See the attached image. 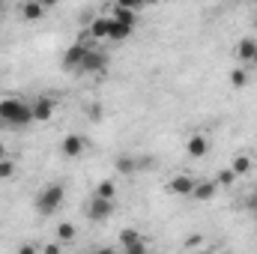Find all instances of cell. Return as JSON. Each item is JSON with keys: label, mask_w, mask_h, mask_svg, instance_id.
I'll return each instance as SVG.
<instances>
[{"label": "cell", "mask_w": 257, "mask_h": 254, "mask_svg": "<svg viewBox=\"0 0 257 254\" xmlns=\"http://www.w3.org/2000/svg\"><path fill=\"white\" fill-rule=\"evenodd\" d=\"M0 123H6V126H27V123H33V108L24 99H18V96L0 99Z\"/></svg>", "instance_id": "6da1fadb"}, {"label": "cell", "mask_w": 257, "mask_h": 254, "mask_svg": "<svg viewBox=\"0 0 257 254\" xmlns=\"http://www.w3.org/2000/svg\"><path fill=\"white\" fill-rule=\"evenodd\" d=\"M63 197H66V189L60 183H51V186H45V189L36 194V209L42 215H54L63 206Z\"/></svg>", "instance_id": "7a4b0ae2"}, {"label": "cell", "mask_w": 257, "mask_h": 254, "mask_svg": "<svg viewBox=\"0 0 257 254\" xmlns=\"http://www.w3.org/2000/svg\"><path fill=\"white\" fill-rule=\"evenodd\" d=\"M87 54H90V45H87V42H72V45L66 48V54H63V66L78 72V66L84 63Z\"/></svg>", "instance_id": "3957f363"}, {"label": "cell", "mask_w": 257, "mask_h": 254, "mask_svg": "<svg viewBox=\"0 0 257 254\" xmlns=\"http://www.w3.org/2000/svg\"><path fill=\"white\" fill-rule=\"evenodd\" d=\"M33 123H48L51 117H54V108H57V102L51 99V96H39L33 105Z\"/></svg>", "instance_id": "277c9868"}, {"label": "cell", "mask_w": 257, "mask_h": 254, "mask_svg": "<svg viewBox=\"0 0 257 254\" xmlns=\"http://www.w3.org/2000/svg\"><path fill=\"white\" fill-rule=\"evenodd\" d=\"M105 69H108V54L96 51V48H90V54L84 57V63L78 66V72H105Z\"/></svg>", "instance_id": "5b68a950"}, {"label": "cell", "mask_w": 257, "mask_h": 254, "mask_svg": "<svg viewBox=\"0 0 257 254\" xmlns=\"http://www.w3.org/2000/svg\"><path fill=\"white\" fill-rule=\"evenodd\" d=\"M111 27H114V18L111 15H96L93 21H90V36L93 39H111Z\"/></svg>", "instance_id": "8992f818"}, {"label": "cell", "mask_w": 257, "mask_h": 254, "mask_svg": "<svg viewBox=\"0 0 257 254\" xmlns=\"http://www.w3.org/2000/svg\"><path fill=\"white\" fill-rule=\"evenodd\" d=\"M87 212H90L93 221H108V218L114 215V200H99V197H93Z\"/></svg>", "instance_id": "52a82bcc"}, {"label": "cell", "mask_w": 257, "mask_h": 254, "mask_svg": "<svg viewBox=\"0 0 257 254\" xmlns=\"http://www.w3.org/2000/svg\"><path fill=\"white\" fill-rule=\"evenodd\" d=\"M84 147H87V141H84L81 135H66L63 144H60V150H63L66 159H78V156L84 153Z\"/></svg>", "instance_id": "ba28073f"}, {"label": "cell", "mask_w": 257, "mask_h": 254, "mask_svg": "<svg viewBox=\"0 0 257 254\" xmlns=\"http://www.w3.org/2000/svg\"><path fill=\"white\" fill-rule=\"evenodd\" d=\"M186 150H189L192 159H203V156L209 153V141H206V135H192L189 144H186Z\"/></svg>", "instance_id": "9c48e42d"}, {"label": "cell", "mask_w": 257, "mask_h": 254, "mask_svg": "<svg viewBox=\"0 0 257 254\" xmlns=\"http://www.w3.org/2000/svg\"><path fill=\"white\" fill-rule=\"evenodd\" d=\"M168 191H171V194H192L194 191V180L192 177H186V174H177V177L168 183Z\"/></svg>", "instance_id": "30bf717a"}, {"label": "cell", "mask_w": 257, "mask_h": 254, "mask_svg": "<svg viewBox=\"0 0 257 254\" xmlns=\"http://www.w3.org/2000/svg\"><path fill=\"white\" fill-rule=\"evenodd\" d=\"M254 54H257V42H254V39H239V42H236V57H239L242 63L251 66Z\"/></svg>", "instance_id": "8fae6325"}, {"label": "cell", "mask_w": 257, "mask_h": 254, "mask_svg": "<svg viewBox=\"0 0 257 254\" xmlns=\"http://www.w3.org/2000/svg\"><path fill=\"white\" fill-rule=\"evenodd\" d=\"M230 171H233L236 180H239V177H248V174L254 171V162H251L248 156H236V159L230 162Z\"/></svg>", "instance_id": "7c38bea8"}, {"label": "cell", "mask_w": 257, "mask_h": 254, "mask_svg": "<svg viewBox=\"0 0 257 254\" xmlns=\"http://www.w3.org/2000/svg\"><path fill=\"white\" fill-rule=\"evenodd\" d=\"M215 183H209V180H203V183H194V191H192V197H197V200H212L215 197Z\"/></svg>", "instance_id": "4fadbf2b"}, {"label": "cell", "mask_w": 257, "mask_h": 254, "mask_svg": "<svg viewBox=\"0 0 257 254\" xmlns=\"http://www.w3.org/2000/svg\"><path fill=\"white\" fill-rule=\"evenodd\" d=\"M42 15H45V3H33V0H30V3L21 6V18H24V21H36V18H42Z\"/></svg>", "instance_id": "5bb4252c"}, {"label": "cell", "mask_w": 257, "mask_h": 254, "mask_svg": "<svg viewBox=\"0 0 257 254\" xmlns=\"http://www.w3.org/2000/svg\"><path fill=\"white\" fill-rule=\"evenodd\" d=\"M114 194H117V186H114V180H102V183H96V191H93V197H99V200H114Z\"/></svg>", "instance_id": "9a60e30c"}, {"label": "cell", "mask_w": 257, "mask_h": 254, "mask_svg": "<svg viewBox=\"0 0 257 254\" xmlns=\"http://www.w3.org/2000/svg\"><path fill=\"white\" fill-rule=\"evenodd\" d=\"M141 242H144V236H141L135 227L120 230V245H123V248H135V245H141Z\"/></svg>", "instance_id": "2e32d148"}, {"label": "cell", "mask_w": 257, "mask_h": 254, "mask_svg": "<svg viewBox=\"0 0 257 254\" xmlns=\"http://www.w3.org/2000/svg\"><path fill=\"white\" fill-rule=\"evenodd\" d=\"M230 84H233L236 90L248 87V69H245V66H236V69H230Z\"/></svg>", "instance_id": "e0dca14e"}, {"label": "cell", "mask_w": 257, "mask_h": 254, "mask_svg": "<svg viewBox=\"0 0 257 254\" xmlns=\"http://www.w3.org/2000/svg\"><path fill=\"white\" fill-rule=\"evenodd\" d=\"M114 168H117L120 174H135V171H138V159H132V156H120V159L114 162Z\"/></svg>", "instance_id": "ac0fdd59"}, {"label": "cell", "mask_w": 257, "mask_h": 254, "mask_svg": "<svg viewBox=\"0 0 257 254\" xmlns=\"http://www.w3.org/2000/svg\"><path fill=\"white\" fill-rule=\"evenodd\" d=\"M54 239H57V242H72V239H75V224H69V221L57 224V233H54Z\"/></svg>", "instance_id": "d6986e66"}, {"label": "cell", "mask_w": 257, "mask_h": 254, "mask_svg": "<svg viewBox=\"0 0 257 254\" xmlns=\"http://www.w3.org/2000/svg\"><path fill=\"white\" fill-rule=\"evenodd\" d=\"M132 33H135V27H126V24H117V21H114V27H111V42H123Z\"/></svg>", "instance_id": "ffe728a7"}, {"label": "cell", "mask_w": 257, "mask_h": 254, "mask_svg": "<svg viewBox=\"0 0 257 254\" xmlns=\"http://www.w3.org/2000/svg\"><path fill=\"white\" fill-rule=\"evenodd\" d=\"M233 183H236V177H233V171H230V168L218 171V177H215V186H224V189H227V186H233Z\"/></svg>", "instance_id": "44dd1931"}, {"label": "cell", "mask_w": 257, "mask_h": 254, "mask_svg": "<svg viewBox=\"0 0 257 254\" xmlns=\"http://www.w3.org/2000/svg\"><path fill=\"white\" fill-rule=\"evenodd\" d=\"M15 174V162L12 159H0V180H9Z\"/></svg>", "instance_id": "7402d4cb"}, {"label": "cell", "mask_w": 257, "mask_h": 254, "mask_svg": "<svg viewBox=\"0 0 257 254\" xmlns=\"http://www.w3.org/2000/svg\"><path fill=\"white\" fill-rule=\"evenodd\" d=\"M245 206H248V212H251V215H257V191H251V194L245 197Z\"/></svg>", "instance_id": "603a6c76"}, {"label": "cell", "mask_w": 257, "mask_h": 254, "mask_svg": "<svg viewBox=\"0 0 257 254\" xmlns=\"http://www.w3.org/2000/svg\"><path fill=\"white\" fill-rule=\"evenodd\" d=\"M42 254H63V248H60V242L54 239V242H48V245L42 248Z\"/></svg>", "instance_id": "cb8c5ba5"}, {"label": "cell", "mask_w": 257, "mask_h": 254, "mask_svg": "<svg viewBox=\"0 0 257 254\" xmlns=\"http://www.w3.org/2000/svg\"><path fill=\"white\" fill-rule=\"evenodd\" d=\"M18 254H39V248H36L33 242H24V245L18 248Z\"/></svg>", "instance_id": "d4e9b609"}, {"label": "cell", "mask_w": 257, "mask_h": 254, "mask_svg": "<svg viewBox=\"0 0 257 254\" xmlns=\"http://www.w3.org/2000/svg\"><path fill=\"white\" fill-rule=\"evenodd\" d=\"M200 239H203L200 233H192V236L186 239V245H189V248H197V245H200Z\"/></svg>", "instance_id": "484cf974"}, {"label": "cell", "mask_w": 257, "mask_h": 254, "mask_svg": "<svg viewBox=\"0 0 257 254\" xmlns=\"http://www.w3.org/2000/svg\"><path fill=\"white\" fill-rule=\"evenodd\" d=\"M126 254H150V251H147V245L141 242V245H135V248H126Z\"/></svg>", "instance_id": "4316f807"}, {"label": "cell", "mask_w": 257, "mask_h": 254, "mask_svg": "<svg viewBox=\"0 0 257 254\" xmlns=\"http://www.w3.org/2000/svg\"><path fill=\"white\" fill-rule=\"evenodd\" d=\"M0 159H6V147H3V141H0Z\"/></svg>", "instance_id": "83f0119b"}, {"label": "cell", "mask_w": 257, "mask_h": 254, "mask_svg": "<svg viewBox=\"0 0 257 254\" xmlns=\"http://www.w3.org/2000/svg\"><path fill=\"white\" fill-rule=\"evenodd\" d=\"M96 254H117L114 248H102V251H96Z\"/></svg>", "instance_id": "f1b7e54d"}, {"label": "cell", "mask_w": 257, "mask_h": 254, "mask_svg": "<svg viewBox=\"0 0 257 254\" xmlns=\"http://www.w3.org/2000/svg\"><path fill=\"white\" fill-rule=\"evenodd\" d=\"M251 162H254V168H257V153H254V159H251Z\"/></svg>", "instance_id": "f546056e"}, {"label": "cell", "mask_w": 257, "mask_h": 254, "mask_svg": "<svg viewBox=\"0 0 257 254\" xmlns=\"http://www.w3.org/2000/svg\"><path fill=\"white\" fill-rule=\"evenodd\" d=\"M251 66H257V54H254V60H251Z\"/></svg>", "instance_id": "4dcf8cb0"}, {"label": "cell", "mask_w": 257, "mask_h": 254, "mask_svg": "<svg viewBox=\"0 0 257 254\" xmlns=\"http://www.w3.org/2000/svg\"><path fill=\"white\" fill-rule=\"evenodd\" d=\"M200 254H209V251H200Z\"/></svg>", "instance_id": "1f68e13d"}, {"label": "cell", "mask_w": 257, "mask_h": 254, "mask_svg": "<svg viewBox=\"0 0 257 254\" xmlns=\"http://www.w3.org/2000/svg\"><path fill=\"white\" fill-rule=\"evenodd\" d=\"M224 254H230V251H224Z\"/></svg>", "instance_id": "d6a6232c"}]
</instances>
